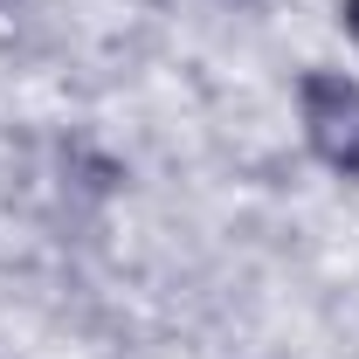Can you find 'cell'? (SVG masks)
Here are the masks:
<instances>
[{"instance_id":"2","label":"cell","mask_w":359,"mask_h":359,"mask_svg":"<svg viewBox=\"0 0 359 359\" xmlns=\"http://www.w3.org/2000/svg\"><path fill=\"white\" fill-rule=\"evenodd\" d=\"M339 21H346V35H353V48H359V0H339Z\"/></svg>"},{"instance_id":"3","label":"cell","mask_w":359,"mask_h":359,"mask_svg":"<svg viewBox=\"0 0 359 359\" xmlns=\"http://www.w3.org/2000/svg\"><path fill=\"white\" fill-rule=\"evenodd\" d=\"M0 7H14V0H0Z\"/></svg>"},{"instance_id":"1","label":"cell","mask_w":359,"mask_h":359,"mask_svg":"<svg viewBox=\"0 0 359 359\" xmlns=\"http://www.w3.org/2000/svg\"><path fill=\"white\" fill-rule=\"evenodd\" d=\"M297 125L325 173L359 180V76L346 69H304L297 76Z\"/></svg>"}]
</instances>
